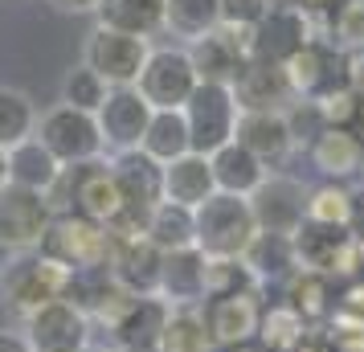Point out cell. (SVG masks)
I'll return each instance as SVG.
<instances>
[{
	"label": "cell",
	"instance_id": "9c48e42d",
	"mask_svg": "<svg viewBox=\"0 0 364 352\" xmlns=\"http://www.w3.org/2000/svg\"><path fill=\"white\" fill-rule=\"evenodd\" d=\"M148 53H151L148 37L119 33V29H107V25H95L82 41V62L107 86H135L139 82V70L148 62Z\"/></svg>",
	"mask_w": 364,
	"mask_h": 352
},
{
	"label": "cell",
	"instance_id": "30bf717a",
	"mask_svg": "<svg viewBox=\"0 0 364 352\" xmlns=\"http://www.w3.org/2000/svg\"><path fill=\"white\" fill-rule=\"evenodd\" d=\"M287 86L291 95L303 102H319L336 95V90H348V74H344V53L331 46L323 33H315L295 58H287Z\"/></svg>",
	"mask_w": 364,
	"mask_h": 352
},
{
	"label": "cell",
	"instance_id": "d6a6232c",
	"mask_svg": "<svg viewBox=\"0 0 364 352\" xmlns=\"http://www.w3.org/2000/svg\"><path fill=\"white\" fill-rule=\"evenodd\" d=\"M139 151H148L156 164H172L176 156H184L188 148V123H184L181 111H151V123L144 139H139Z\"/></svg>",
	"mask_w": 364,
	"mask_h": 352
},
{
	"label": "cell",
	"instance_id": "8d00e7d4",
	"mask_svg": "<svg viewBox=\"0 0 364 352\" xmlns=\"http://www.w3.org/2000/svg\"><path fill=\"white\" fill-rule=\"evenodd\" d=\"M352 213H356V193L348 185L323 181V185L307 188V221H319V225H348V230H352Z\"/></svg>",
	"mask_w": 364,
	"mask_h": 352
},
{
	"label": "cell",
	"instance_id": "83f0119b",
	"mask_svg": "<svg viewBox=\"0 0 364 352\" xmlns=\"http://www.w3.org/2000/svg\"><path fill=\"white\" fill-rule=\"evenodd\" d=\"M99 25L132 37H156L164 29V0H99Z\"/></svg>",
	"mask_w": 364,
	"mask_h": 352
},
{
	"label": "cell",
	"instance_id": "c3c4849f",
	"mask_svg": "<svg viewBox=\"0 0 364 352\" xmlns=\"http://www.w3.org/2000/svg\"><path fill=\"white\" fill-rule=\"evenodd\" d=\"M352 238H356V250H360V267H364V221L352 225Z\"/></svg>",
	"mask_w": 364,
	"mask_h": 352
},
{
	"label": "cell",
	"instance_id": "ba28073f",
	"mask_svg": "<svg viewBox=\"0 0 364 352\" xmlns=\"http://www.w3.org/2000/svg\"><path fill=\"white\" fill-rule=\"evenodd\" d=\"M197 82L200 78L184 46H151L135 90L144 95V102L151 111H181L188 102V95L197 90Z\"/></svg>",
	"mask_w": 364,
	"mask_h": 352
},
{
	"label": "cell",
	"instance_id": "ac0fdd59",
	"mask_svg": "<svg viewBox=\"0 0 364 352\" xmlns=\"http://www.w3.org/2000/svg\"><path fill=\"white\" fill-rule=\"evenodd\" d=\"M111 176L119 185V197L135 213H151L164 201V164H156L148 151H115L111 160Z\"/></svg>",
	"mask_w": 364,
	"mask_h": 352
},
{
	"label": "cell",
	"instance_id": "2e32d148",
	"mask_svg": "<svg viewBox=\"0 0 364 352\" xmlns=\"http://www.w3.org/2000/svg\"><path fill=\"white\" fill-rule=\"evenodd\" d=\"M233 139H237L250 156H258L270 172L287 168L291 156L299 151L295 132H291V123H287V111H242Z\"/></svg>",
	"mask_w": 364,
	"mask_h": 352
},
{
	"label": "cell",
	"instance_id": "52a82bcc",
	"mask_svg": "<svg viewBox=\"0 0 364 352\" xmlns=\"http://www.w3.org/2000/svg\"><path fill=\"white\" fill-rule=\"evenodd\" d=\"M291 254L299 270H315L328 279H352L360 270V250L348 225H319L303 221L291 234Z\"/></svg>",
	"mask_w": 364,
	"mask_h": 352
},
{
	"label": "cell",
	"instance_id": "cb8c5ba5",
	"mask_svg": "<svg viewBox=\"0 0 364 352\" xmlns=\"http://www.w3.org/2000/svg\"><path fill=\"white\" fill-rule=\"evenodd\" d=\"M168 316H172V307L160 295H135L127 311L111 324L119 340L115 348H160V332H164Z\"/></svg>",
	"mask_w": 364,
	"mask_h": 352
},
{
	"label": "cell",
	"instance_id": "484cf974",
	"mask_svg": "<svg viewBox=\"0 0 364 352\" xmlns=\"http://www.w3.org/2000/svg\"><path fill=\"white\" fill-rule=\"evenodd\" d=\"M217 193L213 185V168H209V156H197V151H184L172 164H164V201L184 205V209H197Z\"/></svg>",
	"mask_w": 364,
	"mask_h": 352
},
{
	"label": "cell",
	"instance_id": "f1b7e54d",
	"mask_svg": "<svg viewBox=\"0 0 364 352\" xmlns=\"http://www.w3.org/2000/svg\"><path fill=\"white\" fill-rule=\"evenodd\" d=\"M144 234H148V242H151L160 254H172V250H188V246H197V221H193V209L172 205V201H160V205L148 213Z\"/></svg>",
	"mask_w": 364,
	"mask_h": 352
},
{
	"label": "cell",
	"instance_id": "681fc988",
	"mask_svg": "<svg viewBox=\"0 0 364 352\" xmlns=\"http://www.w3.org/2000/svg\"><path fill=\"white\" fill-rule=\"evenodd\" d=\"M295 352H328V344H319V340H307L303 348H295Z\"/></svg>",
	"mask_w": 364,
	"mask_h": 352
},
{
	"label": "cell",
	"instance_id": "9a60e30c",
	"mask_svg": "<svg viewBox=\"0 0 364 352\" xmlns=\"http://www.w3.org/2000/svg\"><path fill=\"white\" fill-rule=\"evenodd\" d=\"M95 123H99L102 148L111 156L115 151H135L151 123V107L144 102V95L135 86H111L107 102L95 111Z\"/></svg>",
	"mask_w": 364,
	"mask_h": 352
},
{
	"label": "cell",
	"instance_id": "7402d4cb",
	"mask_svg": "<svg viewBox=\"0 0 364 352\" xmlns=\"http://www.w3.org/2000/svg\"><path fill=\"white\" fill-rule=\"evenodd\" d=\"M307 156L319 168V176L336 181V185L364 172V144L348 127H319V135L307 144Z\"/></svg>",
	"mask_w": 364,
	"mask_h": 352
},
{
	"label": "cell",
	"instance_id": "b9f144b4",
	"mask_svg": "<svg viewBox=\"0 0 364 352\" xmlns=\"http://www.w3.org/2000/svg\"><path fill=\"white\" fill-rule=\"evenodd\" d=\"M270 9H274L270 0H221V25L233 29V33H246V29H254Z\"/></svg>",
	"mask_w": 364,
	"mask_h": 352
},
{
	"label": "cell",
	"instance_id": "f546056e",
	"mask_svg": "<svg viewBox=\"0 0 364 352\" xmlns=\"http://www.w3.org/2000/svg\"><path fill=\"white\" fill-rule=\"evenodd\" d=\"M164 29L193 46L221 29V0H164Z\"/></svg>",
	"mask_w": 364,
	"mask_h": 352
},
{
	"label": "cell",
	"instance_id": "ffe728a7",
	"mask_svg": "<svg viewBox=\"0 0 364 352\" xmlns=\"http://www.w3.org/2000/svg\"><path fill=\"white\" fill-rule=\"evenodd\" d=\"M188 50V58H193V70H197L200 82H225L233 86V78L242 74V66H246V37L233 33V29H213L209 37H200V41H193V46H184Z\"/></svg>",
	"mask_w": 364,
	"mask_h": 352
},
{
	"label": "cell",
	"instance_id": "7dc6e473",
	"mask_svg": "<svg viewBox=\"0 0 364 352\" xmlns=\"http://www.w3.org/2000/svg\"><path fill=\"white\" fill-rule=\"evenodd\" d=\"M225 352H270L262 344V340H246V344H233V348H225Z\"/></svg>",
	"mask_w": 364,
	"mask_h": 352
},
{
	"label": "cell",
	"instance_id": "603a6c76",
	"mask_svg": "<svg viewBox=\"0 0 364 352\" xmlns=\"http://www.w3.org/2000/svg\"><path fill=\"white\" fill-rule=\"evenodd\" d=\"M233 95H237L242 111H287L295 102L282 66H262V62L242 66V74L233 78Z\"/></svg>",
	"mask_w": 364,
	"mask_h": 352
},
{
	"label": "cell",
	"instance_id": "4fadbf2b",
	"mask_svg": "<svg viewBox=\"0 0 364 352\" xmlns=\"http://www.w3.org/2000/svg\"><path fill=\"white\" fill-rule=\"evenodd\" d=\"M258 221V234L291 238L307 221V185L287 176V172H270L262 185L246 197Z\"/></svg>",
	"mask_w": 364,
	"mask_h": 352
},
{
	"label": "cell",
	"instance_id": "8fae6325",
	"mask_svg": "<svg viewBox=\"0 0 364 352\" xmlns=\"http://www.w3.org/2000/svg\"><path fill=\"white\" fill-rule=\"evenodd\" d=\"M50 221H53V205L46 193L4 185L0 188V258L37 250Z\"/></svg>",
	"mask_w": 364,
	"mask_h": 352
},
{
	"label": "cell",
	"instance_id": "ab89813d",
	"mask_svg": "<svg viewBox=\"0 0 364 352\" xmlns=\"http://www.w3.org/2000/svg\"><path fill=\"white\" fill-rule=\"evenodd\" d=\"M323 37L340 53H364V0H344L328 17Z\"/></svg>",
	"mask_w": 364,
	"mask_h": 352
},
{
	"label": "cell",
	"instance_id": "f6af8a7d",
	"mask_svg": "<svg viewBox=\"0 0 364 352\" xmlns=\"http://www.w3.org/2000/svg\"><path fill=\"white\" fill-rule=\"evenodd\" d=\"M58 13H70V17H86V13H95L99 9V0H50Z\"/></svg>",
	"mask_w": 364,
	"mask_h": 352
},
{
	"label": "cell",
	"instance_id": "e0dca14e",
	"mask_svg": "<svg viewBox=\"0 0 364 352\" xmlns=\"http://www.w3.org/2000/svg\"><path fill=\"white\" fill-rule=\"evenodd\" d=\"M200 316H205V328H209V336H213L217 348H233V344L258 340L262 303H258V291H242V295H217V299H205V303H200Z\"/></svg>",
	"mask_w": 364,
	"mask_h": 352
},
{
	"label": "cell",
	"instance_id": "1f68e13d",
	"mask_svg": "<svg viewBox=\"0 0 364 352\" xmlns=\"http://www.w3.org/2000/svg\"><path fill=\"white\" fill-rule=\"evenodd\" d=\"M37 111L33 95H25L21 86H0V151L17 148L37 135Z\"/></svg>",
	"mask_w": 364,
	"mask_h": 352
},
{
	"label": "cell",
	"instance_id": "816d5d0a",
	"mask_svg": "<svg viewBox=\"0 0 364 352\" xmlns=\"http://www.w3.org/2000/svg\"><path fill=\"white\" fill-rule=\"evenodd\" d=\"M9 185V176H4V151H0V188Z\"/></svg>",
	"mask_w": 364,
	"mask_h": 352
},
{
	"label": "cell",
	"instance_id": "8992f818",
	"mask_svg": "<svg viewBox=\"0 0 364 352\" xmlns=\"http://www.w3.org/2000/svg\"><path fill=\"white\" fill-rule=\"evenodd\" d=\"M37 139L46 144V151H50L62 168H82V164H95V160L107 156L95 115L74 111L66 102L50 107L46 115L37 119Z\"/></svg>",
	"mask_w": 364,
	"mask_h": 352
},
{
	"label": "cell",
	"instance_id": "3957f363",
	"mask_svg": "<svg viewBox=\"0 0 364 352\" xmlns=\"http://www.w3.org/2000/svg\"><path fill=\"white\" fill-rule=\"evenodd\" d=\"M50 205L53 213H78V218H90L99 225H111L127 209L119 197L115 176H111V164H102V160L82 168H62V181L53 185Z\"/></svg>",
	"mask_w": 364,
	"mask_h": 352
},
{
	"label": "cell",
	"instance_id": "4dcf8cb0",
	"mask_svg": "<svg viewBox=\"0 0 364 352\" xmlns=\"http://www.w3.org/2000/svg\"><path fill=\"white\" fill-rule=\"evenodd\" d=\"M287 307H295L307 324H319V319L336 316V291H331L328 274H315V270H295L287 279Z\"/></svg>",
	"mask_w": 364,
	"mask_h": 352
},
{
	"label": "cell",
	"instance_id": "4316f807",
	"mask_svg": "<svg viewBox=\"0 0 364 352\" xmlns=\"http://www.w3.org/2000/svg\"><path fill=\"white\" fill-rule=\"evenodd\" d=\"M209 168H213L217 193H230V197H250V193L270 176V168H266L258 156H250L237 139L225 144V148H217L213 156H209Z\"/></svg>",
	"mask_w": 364,
	"mask_h": 352
},
{
	"label": "cell",
	"instance_id": "7c38bea8",
	"mask_svg": "<svg viewBox=\"0 0 364 352\" xmlns=\"http://www.w3.org/2000/svg\"><path fill=\"white\" fill-rule=\"evenodd\" d=\"M319 33L311 17H303L299 9L274 4L254 29H246V58L250 62H262V66H287V58H295L311 37Z\"/></svg>",
	"mask_w": 364,
	"mask_h": 352
},
{
	"label": "cell",
	"instance_id": "f35d334b",
	"mask_svg": "<svg viewBox=\"0 0 364 352\" xmlns=\"http://www.w3.org/2000/svg\"><path fill=\"white\" fill-rule=\"evenodd\" d=\"M107 90H111V86L102 82L86 62H78L74 70H66V78H62V102L74 107V111H86V115H95L102 102H107Z\"/></svg>",
	"mask_w": 364,
	"mask_h": 352
},
{
	"label": "cell",
	"instance_id": "7a4b0ae2",
	"mask_svg": "<svg viewBox=\"0 0 364 352\" xmlns=\"http://www.w3.org/2000/svg\"><path fill=\"white\" fill-rule=\"evenodd\" d=\"M197 221V250L205 258H246V250L258 238V221L246 197L213 193L205 205L193 209Z\"/></svg>",
	"mask_w": 364,
	"mask_h": 352
},
{
	"label": "cell",
	"instance_id": "6da1fadb",
	"mask_svg": "<svg viewBox=\"0 0 364 352\" xmlns=\"http://www.w3.org/2000/svg\"><path fill=\"white\" fill-rule=\"evenodd\" d=\"M66 291H70V270H62L37 250L9 254L4 267H0V303L21 319H29L53 299H66Z\"/></svg>",
	"mask_w": 364,
	"mask_h": 352
},
{
	"label": "cell",
	"instance_id": "d590c367",
	"mask_svg": "<svg viewBox=\"0 0 364 352\" xmlns=\"http://www.w3.org/2000/svg\"><path fill=\"white\" fill-rule=\"evenodd\" d=\"M246 267L254 270V279L266 283V279H291L295 274V254H291V238H274V234H258L254 246L246 250Z\"/></svg>",
	"mask_w": 364,
	"mask_h": 352
},
{
	"label": "cell",
	"instance_id": "74e56055",
	"mask_svg": "<svg viewBox=\"0 0 364 352\" xmlns=\"http://www.w3.org/2000/svg\"><path fill=\"white\" fill-rule=\"evenodd\" d=\"M254 270L246 267V258H205V299L217 295H242V291H258Z\"/></svg>",
	"mask_w": 364,
	"mask_h": 352
},
{
	"label": "cell",
	"instance_id": "5b68a950",
	"mask_svg": "<svg viewBox=\"0 0 364 352\" xmlns=\"http://www.w3.org/2000/svg\"><path fill=\"white\" fill-rule=\"evenodd\" d=\"M181 115H184V123H188V148L197 151V156H213L217 148L233 144L242 107H237L233 86L197 82V90H193L188 102L181 107Z\"/></svg>",
	"mask_w": 364,
	"mask_h": 352
},
{
	"label": "cell",
	"instance_id": "836d02e7",
	"mask_svg": "<svg viewBox=\"0 0 364 352\" xmlns=\"http://www.w3.org/2000/svg\"><path fill=\"white\" fill-rule=\"evenodd\" d=\"M311 324L299 316L295 307L287 303H274V307H262V324H258V340H262L270 352H295L311 340Z\"/></svg>",
	"mask_w": 364,
	"mask_h": 352
},
{
	"label": "cell",
	"instance_id": "7bdbcfd3",
	"mask_svg": "<svg viewBox=\"0 0 364 352\" xmlns=\"http://www.w3.org/2000/svg\"><path fill=\"white\" fill-rule=\"evenodd\" d=\"M287 4H291V9H299L303 17H311V21H315V29L323 33L328 17L336 13V9H340V4H344V0H287Z\"/></svg>",
	"mask_w": 364,
	"mask_h": 352
},
{
	"label": "cell",
	"instance_id": "d6986e66",
	"mask_svg": "<svg viewBox=\"0 0 364 352\" xmlns=\"http://www.w3.org/2000/svg\"><path fill=\"white\" fill-rule=\"evenodd\" d=\"M160 262L164 254L148 242V234L132 238H111V274L119 287H127L132 295H156L160 287Z\"/></svg>",
	"mask_w": 364,
	"mask_h": 352
},
{
	"label": "cell",
	"instance_id": "f907efd6",
	"mask_svg": "<svg viewBox=\"0 0 364 352\" xmlns=\"http://www.w3.org/2000/svg\"><path fill=\"white\" fill-rule=\"evenodd\" d=\"M86 352H119V348H111V344H90Z\"/></svg>",
	"mask_w": 364,
	"mask_h": 352
},
{
	"label": "cell",
	"instance_id": "e575fe53",
	"mask_svg": "<svg viewBox=\"0 0 364 352\" xmlns=\"http://www.w3.org/2000/svg\"><path fill=\"white\" fill-rule=\"evenodd\" d=\"M213 336L205 328L200 307H172L164 332H160V352H213Z\"/></svg>",
	"mask_w": 364,
	"mask_h": 352
},
{
	"label": "cell",
	"instance_id": "d4e9b609",
	"mask_svg": "<svg viewBox=\"0 0 364 352\" xmlns=\"http://www.w3.org/2000/svg\"><path fill=\"white\" fill-rule=\"evenodd\" d=\"M4 176H9V185L50 197L53 185L62 181V164L53 160L50 151H46V144L33 135V139H25V144L4 151Z\"/></svg>",
	"mask_w": 364,
	"mask_h": 352
},
{
	"label": "cell",
	"instance_id": "5bb4252c",
	"mask_svg": "<svg viewBox=\"0 0 364 352\" xmlns=\"http://www.w3.org/2000/svg\"><path fill=\"white\" fill-rule=\"evenodd\" d=\"M29 352H86L90 348V316L70 299H53L25 319Z\"/></svg>",
	"mask_w": 364,
	"mask_h": 352
},
{
	"label": "cell",
	"instance_id": "bcb514c9",
	"mask_svg": "<svg viewBox=\"0 0 364 352\" xmlns=\"http://www.w3.org/2000/svg\"><path fill=\"white\" fill-rule=\"evenodd\" d=\"M348 132L364 144V95H356V111H352V119H348Z\"/></svg>",
	"mask_w": 364,
	"mask_h": 352
},
{
	"label": "cell",
	"instance_id": "f5cc1de1",
	"mask_svg": "<svg viewBox=\"0 0 364 352\" xmlns=\"http://www.w3.org/2000/svg\"><path fill=\"white\" fill-rule=\"evenodd\" d=\"M360 176H364V172H360Z\"/></svg>",
	"mask_w": 364,
	"mask_h": 352
},
{
	"label": "cell",
	"instance_id": "ee69618b",
	"mask_svg": "<svg viewBox=\"0 0 364 352\" xmlns=\"http://www.w3.org/2000/svg\"><path fill=\"white\" fill-rule=\"evenodd\" d=\"M0 352H29V340L21 328H0Z\"/></svg>",
	"mask_w": 364,
	"mask_h": 352
},
{
	"label": "cell",
	"instance_id": "277c9868",
	"mask_svg": "<svg viewBox=\"0 0 364 352\" xmlns=\"http://www.w3.org/2000/svg\"><path fill=\"white\" fill-rule=\"evenodd\" d=\"M37 254H46L50 262H58L70 274H82V270H99L111 262V234L107 225L78 213H53L50 230L41 238Z\"/></svg>",
	"mask_w": 364,
	"mask_h": 352
},
{
	"label": "cell",
	"instance_id": "60d3db41",
	"mask_svg": "<svg viewBox=\"0 0 364 352\" xmlns=\"http://www.w3.org/2000/svg\"><path fill=\"white\" fill-rule=\"evenodd\" d=\"M328 352H364V316H348V311H336L328 319Z\"/></svg>",
	"mask_w": 364,
	"mask_h": 352
},
{
	"label": "cell",
	"instance_id": "44dd1931",
	"mask_svg": "<svg viewBox=\"0 0 364 352\" xmlns=\"http://www.w3.org/2000/svg\"><path fill=\"white\" fill-rule=\"evenodd\" d=\"M156 295H160L168 307H200V303H205V254H200L197 246L164 254Z\"/></svg>",
	"mask_w": 364,
	"mask_h": 352
}]
</instances>
